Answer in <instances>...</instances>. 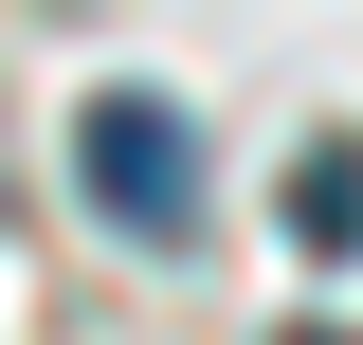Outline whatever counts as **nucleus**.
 I'll return each instance as SVG.
<instances>
[{"mask_svg":"<svg viewBox=\"0 0 363 345\" xmlns=\"http://www.w3.org/2000/svg\"><path fill=\"white\" fill-rule=\"evenodd\" d=\"M73 182H91L109 236H145V255L200 236V128H182L164 91H91V109H73Z\"/></svg>","mask_w":363,"mask_h":345,"instance_id":"nucleus-1","label":"nucleus"},{"mask_svg":"<svg viewBox=\"0 0 363 345\" xmlns=\"http://www.w3.org/2000/svg\"><path fill=\"white\" fill-rule=\"evenodd\" d=\"M291 218H309V255H345V236H363V146H309V182H291Z\"/></svg>","mask_w":363,"mask_h":345,"instance_id":"nucleus-2","label":"nucleus"},{"mask_svg":"<svg viewBox=\"0 0 363 345\" xmlns=\"http://www.w3.org/2000/svg\"><path fill=\"white\" fill-rule=\"evenodd\" d=\"M291 345H363V327H291Z\"/></svg>","mask_w":363,"mask_h":345,"instance_id":"nucleus-3","label":"nucleus"}]
</instances>
